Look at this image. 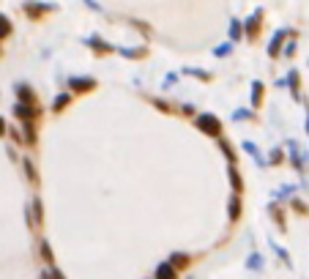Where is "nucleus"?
I'll return each mask as SVG.
<instances>
[{
  "mask_svg": "<svg viewBox=\"0 0 309 279\" xmlns=\"http://www.w3.org/2000/svg\"><path fill=\"white\" fill-rule=\"evenodd\" d=\"M197 126H200L202 131H208V134H219V120H216L214 115H200V118H197Z\"/></svg>",
  "mask_w": 309,
  "mask_h": 279,
  "instance_id": "nucleus-1",
  "label": "nucleus"
},
{
  "mask_svg": "<svg viewBox=\"0 0 309 279\" xmlns=\"http://www.w3.org/2000/svg\"><path fill=\"white\" fill-rule=\"evenodd\" d=\"M156 279H175V271H173V266H159V271H156Z\"/></svg>",
  "mask_w": 309,
  "mask_h": 279,
  "instance_id": "nucleus-2",
  "label": "nucleus"
},
{
  "mask_svg": "<svg viewBox=\"0 0 309 279\" xmlns=\"http://www.w3.org/2000/svg\"><path fill=\"white\" fill-rule=\"evenodd\" d=\"M72 88H74V90H85V88H93V80H72Z\"/></svg>",
  "mask_w": 309,
  "mask_h": 279,
  "instance_id": "nucleus-3",
  "label": "nucleus"
},
{
  "mask_svg": "<svg viewBox=\"0 0 309 279\" xmlns=\"http://www.w3.org/2000/svg\"><path fill=\"white\" fill-rule=\"evenodd\" d=\"M8 30H11V22H8L6 17H0V36H6Z\"/></svg>",
  "mask_w": 309,
  "mask_h": 279,
  "instance_id": "nucleus-4",
  "label": "nucleus"
},
{
  "mask_svg": "<svg viewBox=\"0 0 309 279\" xmlns=\"http://www.w3.org/2000/svg\"><path fill=\"white\" fill-rule=\"evenodd\" d=\"M44 279H63V277H60V271L52 268V271H44Z\"/></svg>",
  "mask_w": 309,
  "mask_h": 279,
  "instance_id": "nucleus-5",
  "label": "nucleus"
},
{
  "mask_svg": "<svg viewBox=\"0 0 309 279\" xmlns=\"http://www.w3.org/2000/svg\"><path fill=\"white\" fill-rule=\"evenodd\" d=\"M3 131H6V126H3V120H0V134H3Z\"/></svg>",
  "mask_w": 309,
  "mask_h": 279,
  "instance_id": "nucleus-6",
  "label": "nucleus"
}]
</instances>
